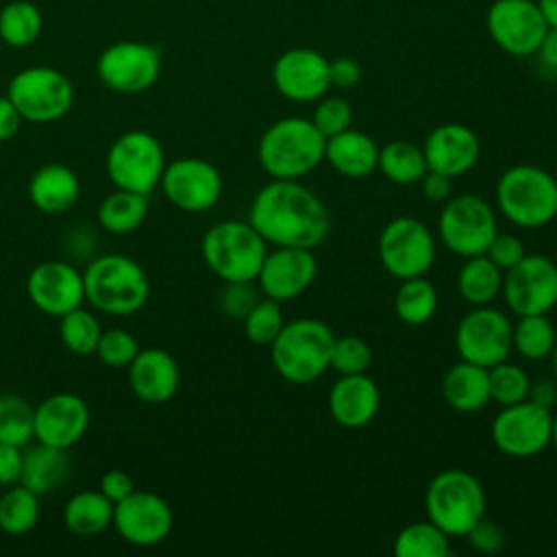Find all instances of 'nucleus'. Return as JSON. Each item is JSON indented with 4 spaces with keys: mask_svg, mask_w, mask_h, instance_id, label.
I'll return each mask as SVG.
<instances>
[{
    "mask_svg": "<svg viewBox=\"0 0 557 557\" xmlns=\"http://www.w3.org/2000/svg\"><path fill=\"white\" fill-rule=\"evenodd\" d=\"M248 222L268 246L318 248L329 231L331 215L324 202L300 181L270 178L252 198Z\"/></svg>",
    "mask_w": 557,
    "mask_h": 557,
    "instance_id": "1",
    "label": "nucleus"
},
{
    "mask_svg": "<svg viewBox=\"0 0 557 557\" xmlns=\"http://www.w3.org/2000/svg\"><path fill=\"white\" fill-rule=\"evenodd\" d=\"M324 144L326 137L311 117L287 115L263 131L257 159L270 178L300 181L324 161Z\"/></svg>",
    "mask_w": 557,
    "mask_h": 557,
    "instance_id": "2",
    "label": "nucleus"
},
{
    "mask_svg": "<svg viewBox=\"0 0 557 557\" xmlns=\"http://www.w3.org/2000/svg\"><path fill=\"white\" fill-rule=\"evenodd\" d=\"M335 333L315 318H298L285 322L270 344V359L281 379L294 385L318 381L331 363Z\"/></svg>",
    "mask_w": 557,
    "mask_h": 557,
    "instance_id": "3",
    "label": "nucleus"
},
{
    "mask_svg": "<svg viewBox=\"0 0 557 557\" xmlns=\"http://www.w3.org/2000/svg\"><path fill=\"white\" fill-rule=\"evenodd\" d=\"M85 300L111 315L137 313L150 296V281L144 268L126 255H102L89 261L83 272Z\"/></svg>",
    "mask_w": 557,
    "mask_h": 557,
    "instance_id": "4",
    "label": "nucleus"
},
{
    "mask_svg": "<svg viewBox=\"0 0 557 557\" xmlns=\"http://www.w3.org/2000/svg\"><path fill=\"white\" fill-rule=\"evenodd\" d=\"M496 207L513 226L542 228L557 218V178L540 165H511L496 181Z\"/></svg>",
    "mask_w": 557,
    "mask_h": 557,
    "instance_id": "5",
    "label": "nucleus"
},
{
    "mask_svg": "<svg viewBox=\"0 0 557 557\" xmlns=\"http://www.w3.org/2000/svg\"><path fill=\"white\" fill-rule=\"evenodd\" d=\"M485 505L481 481L459 468L437 472L424 494L426 518L448 537H466L468 531L485 518Z\"/></svg>",
    "mask_w": 557,
    "mask_h": 557,
    "instance_id": "6",
    "label": "nucleus"
},
{
    "mask_svg": "<svg viewBox=\"0 0 557 557\" xmlns=\"http://www.w3.org/2000/svg\"><path fill=\"white\" fill-rule=\"evenodd\" d=\"M200 252L218 278L239 283L257 278L268 255V244L248 220H224L202 235Z\"/></svg>",
    "mask_w": 557,
    "mask_h": 557,
    "instance_id": "7",
    "label": "nucleus"
},
{
    "mask_svg": "<svg viewBox=\"0 0 557 557\" xmlns=\"http://www.w3.org/2000/svg\"><path fill=\"white\" fill-rule=\"evenodd\" d=\"M7 96L20 111L22 120L48 124L61 120L72 109L74 85L61 70L35 65L20 70L9 81Z\"/></svg>",
    "mask_w": 557,
    "mask_h": 557,
    "instance_id": "8",
    "label": "nucleus"
},
{
    "mask_svg": "<svg viewBox=\"0 0 557 557\" xmlns=\"http://www.w3.org/2000/svg\"><path fill=\"white\" fill-rule=\"evenodd\" d=\"M107 174L117 189L148 196L165 170V154L159 139L148 131H126L109 146Z\"/></svg>",
    "mask_w": 557,
    "mask_h": 557,
    "instance_id": "9",
    "label": "nucleus"
},
{
    "mask_svg": "<svg viewBox=\"0 0 557 557\" xmlns=\"http://www.w3.org/2000/svg\"><path fill=\"white\" fill-rule=\"evenodd\" d=\"M376 252L387 274L398 281L424 276L435 263V237L431 228L411 215L389 220L381 233Z\"/></svg>",
    "mask_w": 557,
    "mask_h": 557,
    "instance_id": "10",
    "label": "nucleus"
},
{
    "mask_svg": "<svg viewBox=\"0 0 557 557\" xmlns=\"http://www.w3.org/2000/svg\"><path fill=\"white\" fill-rule=\"evenodd\" d=\"M498 233L492 205L474 194L448 198L437 218V235L442 244L457 257L483 255Z\"/></svg>",
    "mask_w": 557,
    "mask_h": 557,
    "instance_id": "11",
    "label": "nucleus"
},
{
    "mask_svg": "<svg viewBox=\"0 0 557 557\" xmlns=\"http://www.w3.org/2000/svg\"><path fill=\"white\" fill-rule=\"evenodd\" d=\"M513 322L492 305L472 307L455 329V350L459 359L492 368L509 357Z\"/></svg>",
    "mask_w": 557,
    "mask_h": 557,
    "instance_id": "12",
    "label": "nucleus"
},
{
    "mask_svg": "<svg viewBox=\"0 0 557 557\" xmlns=\"http://www.w3.org/2000/svg\"><path fill=\"white\" fill-rule=\"evenodd\" d=\"M96 74L111 91L141 94L159 81L161 52L146 41H115L100 52Z\"/></svg>",
    "mask_w": 557,
    "mask_h": 557,
    "instance_id": "13",
    "label": "nucleus"
},
{
    "mask_svg": "<svg viewBox=\"0 0 557 557\" xmlns=\"http://www.w3.org/2000/svg\"><path fill=\"white\" fill-rule=\"evenodd\" d=\"M500 296L513 315L548 313L557 305V263L546 255H524L505 270Z\"/></svg>",
    "mask_w": 557,
    "mask_h": 557,
    "instance_id": "14",
    "label": "nucleus"
},
{
    "mask_svg": "<svg viewBox=\"0 0 557 557\" xmlns=\"http://www.w3.org/2000/svg\"><path fill=\"white\" fill-rule=\"evenodd\" d=\"M550 409L535 405L529 398L507 405L492 420V442L507 457H535L550 444Z\"/></svg>",
    "mask_w": 557,
    "mask_h": 557,
    "instance_id": "15",
    "label": "nucleus"
},
{
    "mask_svg": "<svg viewBox=\"0 0 557 557\" xmlns=\"http://www.w3.org/2000/svg\"><path fill=\"white\" fill-rule=\"evenodd\" d=\"M492 41L511 57L535 54L548 24L535 0H494L485 13Z\"/></svg>",
    "mask_w": 557,
    "mask_h": 557,
    "instance_id": "16",
    "label": "nucleus"
},
{
    "mask_svg": "<svg viewBox=\"0 0 557 557\" xmlns=\"http://www.w3.org/2000/svg\"><path fill=\"white\" fill-rule=\"evenodd\" d=\"M159 185L165 198L187 213L209 211L224 189L220 170L200 157H181L165 165Z\"/></svg>",
    "mask_w": 557,
    "mask_h": 557,
    "instance_id": "17",
    "label": "nucleus"
},
{
    "mask_svg": "<svg viewBox=\"0 0 557 557\" xmlns=\"http://www.w3.org/2000/svg\"><path fill=\"white\" fill-rule=\"evenodd\" d=\"M315 276L318 261L311 248L272 246L255 281H259V289L265 298L287 302L305 294Z\"/></svg>",
    "mask_w": 557,
    "mask_h": 557,
    "instance_id": "18",
    "label": "nucleus"
},
{
    "mask_svg": "<svg viewBox=\"0 0 557 557\" xmlns=\"http://www.w3.org/2000/svg\"><path fill=\"white\" fill-rule=\"evenodd\" d=\"M113 527L117 535L133 546H154L170 535L174 513L159 494L135 490L124 500L115 503Z\"/></svg>",
    "mask_w": 557,
    "mask_h": 557,
    "instance_id": "19",
    "label": "nucleus"
},
{
    "mask_svg": "<svg viewBox=\"0 0 557 557\" xmlns=\"http://www.w3.org/2000/svg\"><path fill=\"white\" fill-rule=\"evenodd\" d=\"M276 91L292 102H315L329 87V59L313 48H289L272 65Z\"/></svg>",
    "mask_w": 557,
    "mask_h": 557,
    "instance_id": "20",
    "label": "nucleus"
},
{
    "mask_svg": "<svg viewBox=\"0 0 557 557\" xmlns=\"http://www.w3.org/2000/svg\"><path fill=\"white\" fill-rule=\"evenodd\" d=\"M26 294L41 313L61 318L85 300L83 272L67 261H41L26 278Z\"/></svg>",
    "mask_w": 557,
    "mask_h": 557,
    "instance_id": "21",
    "label": "nucleus"
},
{
    "mask_svg": "<svg viewBox=\"0 0 557 557\" xmlns=\"http://www.w3.org/2000/svg\"><path fill=\"white\" fill-rule=\"evenodd\" d=\"M89 429V407L72 392H59L35 407V440L57 448H72Z\"/></svg>",
    "mask_w": 557,
    "mask_h": 557,
    "instance_id": "22",
    "label": "nucleus"
},
{
    "mask_svg": "<svg viewBox=\"0 0 557 557\" xmlns=\"http://www.w3.org/2000/svg\"><path fill=\"white\" fill-rule=\"evenodd\" d=\"M422 152L429 170L448 178H457L476 165L481 157V141L470 126L459 122H444L426 135Z\"/></svg>",
    "mask_w": 557,
    "mask_h": 557,
    "instance_id": "23",
    "label": "nucleus"
},
{
    "mask_svg": "<svg viewBox=\"0 0 557 557\" xmlns=\"http://www.w3.org/2000/svg\"><path fill=\"white\" fill-rule=\"evenodd\" d=\"M128 385L139 400L148 405H163L178 392V363L163 348H139L137 357L128 366Z\"/></svg>",
    "mask_w": 557,
    "mask_h": 557,
    "instance_id": "24",
    "label": "nucleus"
},
{
    "mask_svg": "<svg viewBox=\"0 0 557 557\" xmlns=\"http://www.w3.org/2000/svg\"><path fill=\"white\" fill-rule=\"evenodd\" d=\"M329 413L344 429H363L376 418L381 392L374 379L363 374H339L329 389Z\"/></svg>",
    "mask_w": 557,
    "mask_h": 557,
    "instance_id": "25",
    "label": "nucleus"
},
{
    "mask_svg": "<svg viewBox=\"0 0 557 557\" xmlns=\"http://www.w3.org/2000/svg\"><path fill=\"white\" fill-rule=\"evenodd\" d=\"M376 141L357 128L326 137L324 161L344 178H368L379 168Z\"/></svg>",
    "mask_w": 557,
    "mask_h": 557,
    "instance_id": "26",
    "label": "nucleus"
},
{
    "mask_svg": "<svg viewBox=\"0 0 557 557\" xmlns=\"http://www.w3.org/2000/svg\"><path fill=\"white\" fill-rule=\"evenodd\" d=\"M81 196L76 172L63 163H46L28 181V198L41 213L61 215L70 211Z\"/></svg>",
    "mask_w": 557,
    "mask_h": 557,
    "instance_id": "27",
    "label": "nucleus"
},
{
    "mask_svg": "<svg viewBox=\"0 0 557 557\" xmlns=\"http://www.w3.org/2000/svg\"><path fill=\"white\" fill-rule=\"evenodd\" d=\"M442 396L446 405L459 413L481 411L492 400L487 368L459 359L442 379Z\"/></svg>",
    "mask_w": 557,
    "mask_h": 557,
    "instance_id": "28",
    "label": "nucleus"
},
{
    "mask_svg": "<svg viewBox=\"0 0 557 557\" xmlns=\"http://www.w3.org/2000/svg\"><path fill=\"white\" fill-rule=\"evenodd\" d=\"M70 472H72V461L65 448L37 442V446L24 450L20 483L33 490L37 496H41L63 485Z\"/></svg>",
    "mask_w": 557,
    "mask_h": 557,
    "instance_id": "29",
    "label": "nucleus"
},
{
    "mask_svg": "<svg viewBox=\"0 0 557 557\" xmlns=\"http://www.w3.org/2000/svg\"><path fill=\"white\" fill-rule=\"evenodd\" d=\"M113 507L100 490L76 492L63 507V522L74 535H98L113 524Z\"/></svg>",
    "mask_w": 557,
    "mask_h": 557,
    "instance_id": "30",
    "label": "nucleus"
},
{
    "mask_svg": "<svg viewBox=\"0 0 557 557\" xmlns=\"http://www.w3.org/2000/svg\"><path fill=\"white\" fill-rule=\"evenodd\" d=\"M503 274L485 255L468 257L457 274V292L472 307L492 305L500 296Z\"/></svg>",
    "mask_w": 557,
    "mask_h": 557,
    "instance_id": "31",
    "label": "nucleus"
},
{
    "mask_svg": "<svg viewBox=\"0 0 557 557\" xmlns=\"http://www.w3.org/2000/svg\"><path fill=\"white\" fill-rule=\"evenodd\" d=\"M148 215V196L117 189L109 194L98 207V222L104 231L126 235L137 231Z\"/></svg>",
    "mask_w": 557,
    "mask_h": 557,
    "instance_id": "32",
    "label": "nucleus"
},
{
    "mask_svg": "<svg viewBox=\"0 0 557 557\" xmlns=\"http://www.w3.org/2000/svg\"><path fill=\"white\" fill-rule=\"evenodd\" d=\"M381 174L396 185H413L426 174V159L422 146H416L405 139L387 141L379 150V168Z\"/></svg>",
    "mask_w": 557,
    "mask_h": 557,
    "instance_id": "33",
    "label": "nucleus"
},
{
    "mask_svg": "<svg viewBox=\"0 0 557 557\" xmlns=\"http://www.w3.org/2000/svg\"><path fill=\"white\" fill-rule=\"evenodd\" d=\"M516 318L518 320L511 329V348L527 361H542L550 357L557 342V329L548 313Z\"/></svg>",
    "mask_w": 557,
    "mask_h": 557,
    "instance_id": "34",
    "label": "nucleus"
},
{
    "mask_svg": "<svg viewBox=\"0 0 557 557\" xmlns=\"http://www.w3.org/2000/svg\"><path fill=\"white\" fill-rule=\"evenodd\" d=\"M394 311L400 322L409 326L426 324L437 311V292L433 283L424 276H413L400 281L394 294Z\"/></svg>",
    "mask_w": 557,
    "mask_h": 557,
    "instance_id": "35",
    "label": "nucleus"
},
{
    "mask_svg": "<svg viewBox=\"0 0 557 557\" xmlns=\"http://www.w3.org/2000/svg\"><path fill=\"white\" fill-rule=\"evenodd\" d=\"M44 17L30 0H11L0 9V39L9 48H26L41 35Z\"/></svg>",
    "mask_w": 557,
    "mask_h": 557,
    "instance_id": "36",
    "label": "nucleus"
},
{
    "mask_svg": "<svg viewBox=\"0 0 557 557\" xmlns=\"http://www.w3.org/2000/svg\"><path fill=\"white\" fill-rule=\"evenodd\" d=\"M396 557H450V537L431 520L403 527L392 546Z\"/></svg>",
    "mask_w": 557,
    "mask_h": 557,
    "instance_id": "37",
    "label": "nucleus"
},
{
    "mask_svg": "<svg viewBox=\"0 0 557 557\" xmlns=\"http://www.w3.org/2000/svg\"><path fill=\"white\" fill-rule=\"evenodd\" d=\"M39 520V496L22 483L9 485L0 496V529L9 535H24Z\"/></svg>",
    "mask_w": 557,
    "mask_h": 557,
    "instance_id": "38",
    "label": "nucleus"
},
{
    "mask_svg": "<svg viewBox=\"0 0 557 557\" xmlns=\"http://www.w3.org/2000/svg\"><path fill=\"white\" fill-rule=\"evenodd\" d=\"M35 437V407L20 394H0V444L24 448Z\"/></svg>",
    "mask_w": 557,
    "mask_h": 557,
    "instance_id": "39",
    "label": "nucleus"
},
{
    "mask_svg": "<svg viewBox=\"0 0 557 557\" xmlns=\"http://www.w3.org/2000/svg\"><path fill=\"white\" fill-rule=\"evenodd\" d=\"M59 320H61L59 335H61L63 346L70 352L83 355V357L96 352V346L102 335V326L91 311L76 307V309L67 311L65 315H61Z\"/></svg>",
    "mask_w": 557,
    "mask_h": 557,
    "instance_id": "40",
    "label": "nucleus"
},
{
    "mask_svg": "<svg viewBox=\"0 0 557 557\" xmlns=\"http://www.w3.org/2000/svg\"><path fill=\"white\" fill-rule=\"evenodd\" d=\"M487 374H490V398L500 407L516 405L529 398L531 379L524 368L505 359L487 368Z\"/></svg>",
    "mask_w": 557,
    "mask_h": 557,
    "instance_id": "41",
    "label": "nucleus"
},
{
    "mask_svg": "<svg viewBox=\"0 0 557 557\" xmlns=\"http://www.w3.org/2000/svg\"><path fill=\"white\" fill-rule=\"evenodd\" d=\"M242 322L248 342L257 346H270L285 324L281 302L272 298H259Z\"/></svg>",
    "mask_w": 557,
    "mask_h": 557,
    "instance_id": "42",
    "label": "nucleus"
},
{
    "mask_svg": "<svg viewBox=\"0 0 557 557\" xmlns=\"http://www.w3.org/2000/svg\"><path fill=\"white\" fill-rule=\"evenodd\" d=\"M372 359V348L363 337L342 335L333 342L329 370H335L337 374H363L370 370Z\"/></svg>",
    "mask_w": 557,
    "mask_h": 557,
    "instance_id": "43",
    "label": "nucleus"
},
{
    "mask_svg": "<svg viewBox=\"0 0 557 557\" xmlns=\"http://www.w3.org/2000/svg\"><path fill=\"white\" fill-rule=\"evenodd\" d=\"M137 352L139 344L135 335L124 329H107L102 331L94 355H98V359L109 368H128Z\"/></svg>",
    "mask_w": 557,
    "mask_h": 557,
    "instance_id": "44",
    "label": "nucleus"
},
{
    "mask_svg": "<svg viewBox=\"0 0 557 557\" xmlns=\"http://www.w3.org/2000/svg\"><path fill=\"white\" fill-rule=\"evenodd\" d=\"M311 122L315 124V128L324 135H337L346 128H350L352 122V107L346 98L339 96H322L320 100H315L313 107V115Z\"/></svg>",
    "mask_w": 557,
    "mask_h": 557,
    "instance_id": "45",
    "label": "nucleus"
},
{
    "mask_svg": "<svg viewBox=\"0 0 557 557\" xmlns=\"http://www.w3.org/2000/svg\"><path fill=\"white\" fill-rule=\"evenodd\" d=\"M257 300H259V294L252 287V281L224 283V289L220 292V298H218L222 313L231 320H244Z\"/></svg>",
    "mask_w": 557,
    "mask_h": 557,
    "instance_id": "46",
    "label": "nucleus"
},
{
    "mask_svg": "<svg viewBox=\"0 0 557 557\" xmlns=\"http://www.w3.org/2000/svg\"><path fill=\"white\" fill-rule=\"evenodd\" d=\"M483 255L494 265H498L505 272V270L513 268L527 255V250H524V244H522V239L518 235H513V233H496Z\"/></svg>",
    "mask_w": 557,
    "mask_h": 557,
    "instance_id": "47",
    "label": "nucleus"
},
{
    "mask_svg": "<svg viewBox=\"0 0 557 557\" xmlns=\"http://www.w3.org/2000/svg\"><path fill=\"white\" fill-rule=\"evenodd\" d=\"M468 544L472 546V550L483 553V555H494L500 553L505 546V533L498 524L481 518L470 531H468Z\"/></svg>",
    "mask_w": 557,
    "mask_h": 557,
    "instance_id": "48",
    "label": "nucleus"
},
{
    "mask_svg": "<svg viewBox=\"0 0 557 557\" xmlns=\"http://www.w3.org/2000/svg\"><path fill=\"white\" fill-rule=\"evenodd\" d=\"M329 81L331 87L350 89L361 81V65L350 57H339L329 61Z\"/></svg>",
    "mask_w": 557,
    "mask_h": 557,
    "instance_id": "49",
    "label": "nucleus"
},
{
    "mask_svg": "<svg viewBox=\"0 0 557 557\" xmlns=\"http://www.w3.org/2000/svg\"><path fill=\"white\" fill-rule=\"evenodd\" d=\"M24 450L13 444H0V485L9 487L20 483Z\"/></svg>",
    "mask_w": 557,
    "mask_h": 557,
    "instance_id": "50",
    "label": "nucleus"
},
{
    "mask_svg": "<svg viewBox=\"0 0 557 557\" xmlns=\"http://www.w3.org/2000/svg\"><path fill=\"white\" fill-rule=\"evenodd\" d=\"M100 492L115 505L124 500L131 492H135V483L124 470L113 468L100 476Z\"/></svg>",
    "mask_w": 557,
    "mask_h": 557,
    "instance_id": "51",
    "label": "nucleus"
},
{
    "mask_svg": "<svg viewBox=\"0 0 557 557\" xmlns=\"http://www.w3.org/2000/svg\"><path fill=\"white\" fill-rule=\"evenodd\" d=\"M420 185H422V194L426 200L431 202H446L450 198V189H453V178L440 174V172H433V170H426V174L420 178Z\"/></svg>",
    "mask_w": 557,
    "mask_h": 557,
    "instance_id": "52",
    "label": "nucleus"
},
{
    "mask_svg": "<svg viewBox=\"0 0 557 557\" xmlns=\"http://www.w3.org/2000/svg\"><path fill=\"white\" fill-rule=\"evenodd\" d=\"M22 115L15 109V104L9 100V96L0 98V141H9L17 135L22 126Z\"/></svg>",
    "mask_w": 557,
    "mask_h": 557,
    "instance_id": "53",
    "label": "nucleus"
},
{
    "mask_svg": "<svg viewBox=\"0 0 557 557\" xmlns=\"http://www.w3.org/2000/svg\"><path fill=\"white\" fill-rule=\"evenodd\" d=\"M535 57L544 70L557 72V28L548 26V30L544 33V37L535 50Z\"/></svg>",
    "mask_w": 557,
    "mask_h": 557,
    "instance_id": "54",
    "label": "nucleus"
},
{
    "mask_svg": "<svg viewBox=\"0 0 557 557\" xmlns=\"http://www.w3.org/2000/svg\"><path fill=\"white\" fill-rule=\"evenodd\" d=\"M529 400H533L535 405H542V407L550 409V407L557 403V385H555L553 381H548V379H542V381L531 383Z\"/></svg>",
    "mask_w": 557,
    "mask_h": 557,
    "instance_id": "55",
    "label": "nucleus"
},
{
    "mask_svg": "<svg viewBox=\"0 0 557 557\" xmlns=\"http://www.w3.org/2000/svg\"><path fill=\"white\" fill-rule=\"evenodd\" d=\"M535 2H537L540 11H542L546 24L550 28H557V0H535Z\"/></svg>",
    "mask_w": 557,
    "mask_h": 557,
    "instance_id": "56",
    "label": "nucleus"
},
{
    "mask_svg": "<svg viewBox=\"0 0 557 557\" xmlns=\"http://www.w3.org/2000/svg\"><path fill=\"white\" fill-rule=\"evenodd\" d=\"M550 444L557 446V413L550 418Z\"/></svg>",
    "mask_w": 557,
    "mask_h": 557,
    "instance_id": "57",
    "label": "nucleus"
},
{
    "mask_svg": "<svg viewBox=\"0 0 557 557\" xmlns=\"http://www.w3.org/2000/svg\"><path fill=\"white\" fill-rule=\"evenodd\" d=\"M550 359H553V372H555V376H557V342H555V348H553V352H550Z\"/></svg>",
    "mask_w": 557,
    "mask_h": 557,
    "instance_id": "58",
    "label": "nucleus"
}]
</instances>
